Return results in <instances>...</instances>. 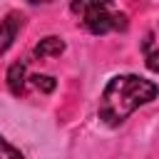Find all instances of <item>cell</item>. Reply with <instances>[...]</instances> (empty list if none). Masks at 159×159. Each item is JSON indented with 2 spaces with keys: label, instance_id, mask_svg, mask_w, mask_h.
Listing matches in <instances>:
<instances>
[{
  "label": "cell",
  "instance_id": "cell-5",
  "mask_svg": "<svg viewBox=\"0 0 159 159\" xmlns=\"http://www.w3.org/2000/svg\"><path fill=\"white\" fill-rule=\"evenodd\" d=\"M25 75H27V65L25 62L10 65V70H7V87H10V92L15 97H20L25 92Z\"/></svg>",
  "mask_w": 159,
  "mask_h": 159
},
{
  "label": "cell",
  "instance_id": "cell-3",
  "mask_svg": "<svg viewBox=\"0 0 159 159\" xmlns=\"http://www.w3.org/2000/svg\"><path fill=\"white\" fill-rule=\"evenodd\" d=\"M22 22H25V17H22V12H7L5 15V20L0 22V57L12 47V42H15V37H17V32L22 30Z\"/></svg>",
  "mask_w": 159,
  "mask_h": 159
},
{
  "label": "cell",
  "instance_id": "cell-8",
  "mask_svg": "<svg viewBox=\"0 0 159 159\" xmlns=\"http://www.w3.org/2000/svg\"><path fill=\"white\" fill-rule=\"evenodd\" d=\"M147 67H149L152 72H159V50L147 52Z\"/></svg>",
  "mask_w": 159,
  "mask_h": 159
},
{
  "label": "cell",
  "instance_id": "cell-7",
  "mask_svg": "<svg viewBox=\"0 0 159 159\" xmlns=\"http://www.w3.org/2000/svg\"><path fill=\"white\" fill-rule=\"evenodd\" d=\"M5 157H22V152H20L17 147L7 144V142L0 137V159H5Z\"/></svg>",
  "mask_w": 159,
  "mask_h": 159
},
{
  "label": "cell",
  "instance_id": "cell-6",
  "mask_svg": "<svg viewBox=\"0 0 159 159\" xmlns=\"http://www.w3.org/2000/svg\"><path fill=\"white\" fill-rule=\"evenodd\" d=\"M30 82H32V87H37L40 92H52V89H55V80H52L50 75H32Z\"/></svg>",
  "mask_w": 159,
  "mask_h": 159
},
{
  "label": "cell",
  "instance_id": "cell-2",
  "mask_svg": "<svg viewBox=\"0 0 159 159\" xmlns=\"http://www.w3.org/2000/svg\"><path fill=\"white\" fill-rule=\"evenodd\" d=\"M72 12L80 25L92 35L127 30V15L117 10L114 0H72Z\"/></svg>",
  "mask_w": 159,
  "mask_h": 159
},
{
  "label": "cell",
  "instance_id": "cell-4",
  "mask_svg": "<svg viewBox=\"0 0 159 159\" xmlns=\"http://www.w3.org/2000/svg\"><path fill=\"white\" fill-rule=\"evenodd\" d=\"M65 52V40L62 37H57V35H50V37H42L37 45H35V50H32V55L37 57V60H50V57H60Z\"/></svg>",
  "mask_w": 159,
  "mask_h": 159
},
{
  "label": "cell",
  "instance_id": "cell-1",
  "mask_svg": "<svg viewBox=\"0 0 159 159\" xmlns=\"http://www.w3.org/2000/svg\"><path fill=\"white\" fill-rule=\"evenodd\" d=\"M159 97V84L139 75H117L107 82L99 97V119L107 127H119L134 109Z\"/></svg>",
  "mask_w": 159,
  "mask_h": 159
},
{
  "label": "cell",
  "instance_id": "cell-9",
  "mask_svg": "<svg viewBox=\"0 0 159 159\" xmlns=\"http://www.w3.org/2000/svg\"><path fill=\"white\" fill-rule=\"evenodd\" d=\"M27 2H32V5H47V2H55V0H27Z\"/></svg>",
  "mask_w": 159,
  "mask_h": 159
}]
</instances>
